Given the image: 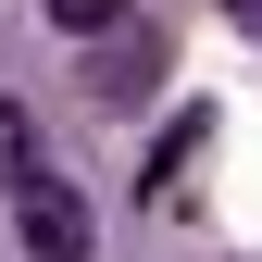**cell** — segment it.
Masks as SVG:
<instances>
[{"label":"cell","mask_w":262,"mask_h":262,"mask_svg":"<svg viewBox=\"0 0 262 262\" xmlns=\"http://www.w3.org/2000/svg\"><path fill=\"white\" fill-rule=\"evenodd\" d=\"M13 237H25V262H88V250H100V237H88V200L62 175H25L13 187Z\"/></svg>","instance_id":"1"},{"label":"cell","mask_w":262,"mask_h":262,"mask_svg":"<svg viewBox=\"0 0 262 262\" xmlns=\"http://www.w3.org/2000/svg\"><path fill=\"white\" fill-rule=\"evenodd\" d=\"M150 75H162V38H150V25H138V38H100V100H113V113L138 100Z\"/></svg>","instance_id":"2"},{"label":"cell","mask_w":262,"mask_h":262,"mask_svg":"<svg viewBox=\"0 0 262 262\" xmlns=\"http://www.w3.org/2000/svg\"><path fill=\"white\" fill-rule=\"evenodd\" d=\"M38 175V125H25V100H0V187Z\"/></svg>","instance_id":"3"},{"label":"cell","mask_w":262,"mask_h":262,"mask_svg":"<svg viewBox=\"0 0 262 262\" xmlns=\"http://www.w3.org/2000/svg\"><path fill=\"white\" fill-rule=\"evenodd\" d=\"M125 13H138V0H50V25H62V38H113Z\"/></svg>","instance_id":"4"},{"label":"cell","mask_w":262,"mask_h":262,"mask_svg":"<svg viewBox=\"0 0 262 262\" xmlns=\"http://www.w3.org/2000/svg\"><path fill=\"white\" fill-rule=\"evenodd\" d=\"M225 13H237V25H250V38H262V0H225Z\"/></svg>","instance_id":"5"}]
</instances>
